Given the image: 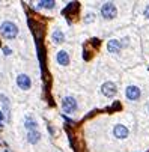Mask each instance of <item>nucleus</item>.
Here are the masks:
<instances>
[{"label": "nucleus", "instance_id": "1", "mask_svg": "<svg viewBox=\"0 0 149 152\" xmlns=\"http://www.w3.org/2000/svg\"><path fill=\"white\" fill-rule=\"evenodd\" d=\"M0 33H2V36L6 38V39H14L17 35H18V29H17V26L11 21H5L2 26H0Z\"/></svg>", "mask_w": 149, "mask_h": 152}, {"label": "nucleus", "instance_id": "2", "mask_svg": "<svg viewBox=\"0 0 149 152\" xmlns=\"http://www.w3.org/2000/svg\"><path fill=\"white\" fill-rule=\"evenodd\" d=\"M101 14H102V17H104L106 20H111V18H115L116 14H118L116 6L113 5L111 2L104 3V5H102V8H101Z\"/></svg>", "mask_w": 149, "mask_h": 152}, {"label": "nucleus", "instance_id": "3", "mask_svg": "<svg viewBox=\"0 0 149 152\" xmlns=\"http://www.w3.org/2000/svg\"><path fill=\"white\" fill-rule=\"evenodd\" d=\"M62 109H63V112L68 113V114L74 113V112L77 110V101L74 100L72 96H66V98H63V101H62Z\"/></svg>", "mask_w": 149, "mask_h": 152}, {"label": "nucleus", "instance_id": "4", "mask_svg": "<svg viewBox=\"0 0 149 152\" xmlns=\"http://www.w3.org/2000/svg\"><path fill=\"white\" fill-rule=\"evenodd\" d=\"M101 91H102V93L106 95V96H113V95H116L118 89H116L115 83H111V82H107V83H104V84H102Z\"/></svg>", "mask_w": 149, "mask_h": 152}, {"label": "nucleus", "instance_id": "5", "mask_svg": "<svg viewBox=\"0 0 149 152\" xmlns=\"http://www.w3.org/2000/svg\"><path fill=\"white\" fill-rule=\"evenodd\" d=\"M125 93H127V98H128V100L136 101V100H139V96H140V89L136 87V86H128Z\"/></svg>", "mask_w": 149, "mask_h": 152}, {"label": "nucleus", "instance_id": "6", "mask_svg": "<svg viewBox=\"0 0 149 152\" xmlns=\"http://www.w3.org/2000/svg\"><path fill=\"white\" fill-rule=\"evenodd\" d=\"M17 84H18L21 89H30L32 82H30V78L26 74H20L18 77H17Z\"/></svg>", "mask_w": 149, "mask_h": 152}, {"label": "nucleus", "instance_id": "7", "mask_svg": "<svg viewBox=\"0 0 149 152\" xmlns=\"http://www.w3.org/2000/svg\"><path fill=\"white\" fill-rule=\"evenodd\" d=\"M113 132H115V137H118V139L128 137V128L124 127V125H116L115 130H113Z\"/></svg>", "mask_w": 149, "mask_h": 152}, {"label": "nucleus", "instance_id": "8", "mask_svg": "<svg viewBox=\"0 0 149 152\" xmlns=\"http://www.w3.org/2000/svg\"><path fill=\"white\" fill-rule=\"evenodd\" d=\"M57 62H59V65H63V66H66L68 63H69V56H68V53L66 51H63V50H60L59 53H57Z\"/></svg>", "mask_w": 149, "mask_h": 152}, {"label": "nucleus", "instance_id": "9", "mask_svg": "<svg viewBox=\"0 0 149 152\" xmlns=\"http://www.w3.org/2000/svg\"><path fill=\"white\" fill-rule=\"evenodd\" d=\"M107 50H109L110 53H119V51H120V42L116 41V39L109 41V44H107Z\"/></svg>", "mask_w": 149, "mask_h": 152}, {"label": "nucleus", "instance_id": "10", "mask_svg": "<svg viewBox=\"0 0 149 152\" xmlns=\"http://www.w3.org/2000/svg\"><path fill=\"white\" fill-rule=\"evenodd\" d=\"M51 39H53L54 44H60V42L65 41V35H63V32H60V30H54V32H53V36H51Z\"/></svg>", "mask_w": 149, "mask_h": 152}, {"label": "nucleus", "instance_id": "11", "mask_svg": "<svg viewBox=\"0 0 149 152\" xmlns=\"http://www.w3.org/2000/svg\"><path fill=\"white\" fill-rule=\"evenodd\" d=\"M39 137H41V134H39L36 130H35V131H29V132H27V140H29L30 143H33V145L39 142Z\"/></svg>", "mask_w": 149, "mask_h": 152}, {"label": "nucleus", "instance_id": "12", "mask_svg": "<svg viewBox=\"0 0 149 152\" xmlns=\"http://www.w3.org/2000/svg\"><path fill=\"white\" fill-rule=\"evenodd\" d=\"M54 5H56L54 0H42V2H39V6L45 8V9H53Z\"/></svg>", "mask_w": 149, "mask_h": 152}, {"label": "nucleus", "instance_id": "13", "mask_svg": "<svg viewBox=\"0 0 149 152\" xmlns=\"http://www.w3.org/2000/svg\"><path fill=\"white\" fill-rule=\"evenodd\" d=\"M24 127L27 128L29 131H35V130H36V122L32 121V119H26L24 121Z\"/></svg>", "mask_w": 149, "mask_h": 152}, {"label": "nucleus", "instance_id": "14", "mask_svg": "<svg viewBox=\"0 0 149 152\" xmlns=\"http://www.w3.org/2000/svg\"><path fill=\"white\" fill-rule=\"evenodd\" d=\"M0 100H2V104H3V107H5V112L6 113H9V100L6 98V95H0Z\"/></svg>", "mask_w": 149, "mask_h": 152}, {"label": "nucleus", "instance_id": "15", "mask_svg": "<svg viewBox=\"0 0 149 152\" xmlns=\"http://www.w3.org/2000/svg\"><path fill=\"white\" fill-rule=\"evenodd\" d=\"M93 21V14H89L86 17V23H92Z\"/></svg>", "mask_w": 149, "mask_h": 152}, {"label": "nucleus", "instance_id": "16", "mask_svg": "<svg viewBox=\"0 0 149 152\" xmlns=\"http://www.w3.org/2000/svg\"><path fill=\"white\" fill-rule=\"evenodd\" d=\"M3 51H5V54H6V56H9V54H11V50L8 48V47H5V48H3Z\"/></svg>", "mask_w": 149, "mask_h": 152}, {"label": "nucleus", "instance_id": "17", "mask_svg": "<svg viewBox=\"0 0 149 152\" xmlns=\"http://www.w3.org/2000/svg\"><path fill=\"white\" fill-rule=\"evenodd\" d=\"M145 15H146V17H148V18H149V6L146 8V11H145Z\"/></svg>", "mask_w": 149, "mask_h": 152}]
</instances>
